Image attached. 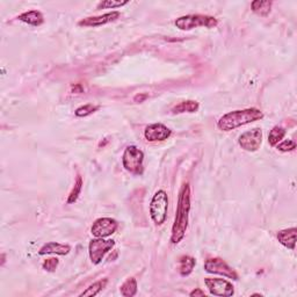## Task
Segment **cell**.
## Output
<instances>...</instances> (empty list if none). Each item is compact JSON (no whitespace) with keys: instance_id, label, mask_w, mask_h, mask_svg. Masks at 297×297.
<instances>
[{"instance_id":"4316f807","label":"cell","mask_w":297,"mask_h":297,"mask_svg":"<svg viewBox=\"0 0 297 297\" xmlns=\"http://www.w3.org/2000/svg\"><path fill=\"white\" fill-rule=\"evenodd\" d=\"M190 296H192V297H197V296H205V294H204V292L203 290H201V289H198V288H197V289H194L193 292H192L191 294H190Z\"/></svg>"},{"instance_id":"ffe728a7","label":"cell","mask_w":297,"mask_h":297,"mask_svg":"<svg viewBox=\"0 0 297 297\" xmlns=\"http://www.w3.org/2000/svg\"><path fill=\"white\" fill-rule=\"evenodd\" d=\"M286 136V130L282 127L276 126L271 130V133L268 135V143L272 147H276L280 142L283 140V137Z\"/></svg>"},{"instance_id":"d4e9b609","label":"cell","mask_w":297,"mask_h":297,"mask_svg":"<svg viewBox=\"0 0 297 297\" xmlns=\"http://www.w3.org/2000/svg\"><path fill=\"white\" fill-rule=\"evenodd\" d=\"M276 148L282 152H288V151H293L296 148V143L292 140H286L283 141L282 143H280L276 145Z\"/></svg>"},{"instance_id":"277c9868","label":"cell","mask_w":297,"mask_h":297,"mask_svg":"<svg viewBox=\"0 0 297 297\" xmlns=\"http://www.w3.org/2000/svg\"><path fill=\"white\" fill-rule=\"evenodd\" d=\"M143 161H144L143 151L140 150L137 147H135V145L127 147L122 157V164H123V167L126 168L128 172L136 175L143 174V171H144Z\"/></svg>"},{"instance_id":"ac0fdd59","label":"cell","mask_w":297,"mask_h":297,"mask_svg":"<svg viewBox=\"0 0 297 297\" xmlns=\"http://www.w3.org/2000/svg\"><path fill=\"white\" fill-rule=\"evenodd\" d=\"M198 110V102L193 100H187V101H182L177 106L173 107V111L174 114H181V113H195V111Z\"/></svg>"},{"instance_id":"f1b7e54d","label":"cell","mask_w":297,"mask_h":297,"mask_svg":"<svg viewBox=\"0 0 297 297\" xmlns=\"http://www.w3.org/2000/svg\"><path fill=\"white\" fill-rule=\"evenodd\" d=\"M72 89H73V91H74V92H76V93H77V92H78V93H82V92H83V87L80 86V85L73 86Z\"/></svg>"},{"instance_id":"83f0119b","label":"cell","mask_w":297,"mask_h":297,"mask_svg":"<svg viewBox=\"0 0 297 297\" xmlns=\"http://www.w3.org/2000/svg\"><path fill=\"white\" fill-rule=\"evenodd\" d=\"M148 98V94H138L135 97V102H143V101Z\"/></svg>"},{"instance_id":"2e32d148","label":"cell","mask_w":297,"mask_h":297,"mask_svg":"<svg viewBox=\"0 0 297 297\" xmlns=\"http://www.w3.org/2000/svg\"><path fill=\"white\" fill-rule=\"evenodd\" d=\"M197 265V260L193 256L182 255L179 259V272L181 276H188L193 272V269Z\"/></svg>"},{"instance_id":"30bf717a","label":"cell","mask_w":297,"mask_h":297,"mask_svg":"<svg viewBox=\"0 0 297 297\" xmlns=\"http://www.w3.org/2000/svg\"><path fill=\"white\" fill-rule=\"evenodd\" d=\"M209 293L214 296H232L235 294V287L227 280L207 278L204 279Z\"/></svg>"},{"instance_id":"5bb4252c","label":"cell","mask_w":297,"mask_h":297,"mask_svg":"<svg viewBox=\"0 0 297 297\" xmlns=\"http://www.w3.org/2000/svg\"><path fill=\"white\" fill-rule=\"evenodd\" d=\"M296 228H290V229H285L278 232V241L287 248L295 249L296 245Z\"/></svg>"},{"instance_id":"603a6c76","label":"cell","mask_w":297,"mask_h":297,"mask_svg":"<svg viewBox=\"0 0 297 297\" xmlns=\"http://www.w3.org/2000/svg\"><path fill=\"white\" fill-rule=\"evenodd\" d=\"M98 109H99V107L93 106V104L89 103V104H85V106L77 108L76 113L74 114H76V116H78V117H85V116L91 115V114L94 113V111Z\"/></svg>"},{"instance_id":"9c48e42d","label":"cell","mask_w":297,"mask_h":297,"mask_svg":"<svg viewBox=\"0 0 297 297\" xmlns=\"http://www.w3.org/2000/svg\"><path fill=\"white\" fill-rule=\"evenodd\" d=\"M262 143V131L260 128H253V129L245 131L239 136L238 144L241 145L243 150L248 152H254L258 150Z\"/></svg>"},{"instance_id":"3957f363","label":"cell","mask_w":297,"mask_h":297,"mask_svg":"<svg viewBox=\"0 0 297 297\" xmlns=\"http://www.w3.org/2000/svg\"><path fill=\"white\" fill-rule=\"evenodd\" d=\"M175 26L181 30H191L198 27H205V28H215L218 25L217 19L210 15L202 14H190L180 16L175 20Z\"/></svg>"},{"instance_id":"e0dca14e","label":"cell","mask_w":297,"mask_h":297,"mask_svg":"<svg viewBox=\"0 0 297 297\" xmlns=\"http://www.w3.org/2000/svg\"><path fill=\"white\" fill-rule=\"evenodd\" d=\"M273 2L269 0H255L251 4L252 11L260 16H267L271 13Z\"/></svg>"},{"instance_id":"7402d4cb","label":"cell","mask_w":297,"mask_h":297,"mask_svg":"<svg viewBox=\"0 0 297 297\" xmlns=\"http://www.w3.org/2000/svg\"><path fill=\"white\" fill-rule=\"evenodd\" d=\"M82 188H83V178L80 177V175H78V177H77L76 182H74L72 191H71V193L69 195V198H67V203L71 204V203H74V202L77 201L80 192H82Z\"/></svg>"},{"instance_id":"8fae6325","label":"cell","mask_w":297,"mask_h":297,"mask_svg":"<svg viewBox=\"0 0 297 297\" xmlns=\"http://www.w3.org/2000/svg\"><path fill=\"white\" fill-rule=\"evenodd\" d=\"M172 131L166 126L161 123H153L145 128L144 137L148 142H160L167 140L171 136Z\"/></svg>"},{"instance_id":"7a4b0ae2","label":"cell","mask_w":297,"mask_h":297,"mask_svg":"<svg viewBox=\"0 0 297 297\" xmlns=\"http://www.w3.org/2000/svg\"><path fill=\"white\" fill-rule=\"evenodd\" d=\"M264 117L262 111L258 108H248L243 110H234L223 115L218 120L217 127L223 131H231L245 124L259 121Z\"/></svg>"},{"instance_id":"484cf974","label":"cell","mask_w":297,"mask_h":297,"mask_svg":"<svg viewBox=\"0 0 297 297\" xmlns=\"http://www.w3.org/2000/svg\"><path fill=\"white\" fill-rule=\"evenodd\" d=\"M57 266H58V259L50 258V259H47L46 261L43 262L42 267H43V269H46V271H48V272H55Z\"/></svg>"},{"instance_id":"6da1fadb","label":"cell","mask_w":297,"mask_h":297,"mask_svg":"<svg viewBox=\"0 0 297 297\" xmlns=\"http://www.w3.org/2000/svg\"><path fill=\"white\" fill-rule=\"evenodd\" d=\"M191 210V187L190 184L182 185L178 198V207L175 212L173 227H172L171 243L177 245L184 239L188 228V216Z\"/></svg>"},{"instance_id":"9a60e30c","label":"cell","mask_w":297,"mask_h":297,"mask_svg":"<svg viewBox=\"0 0 297 297\" xmlns=\"http://www.w3.org/2000/svg\"><path fill=\"white\" fill-rule=\"evenodd\" d=\"M18 19L20 21L28 23L30 26L34 27H39L41 26L43 22H45V16L40 11H29V12H25L22 13L21 15L18 16Z\"/></svg>"},{"instance_id":"cb8c5ba5","label":"cell","mask_w":297,"mask_h":297,"mask_svg":"<svg viewBox=\"0 0 297 297\" xmlns=\"http://www.w3.org/2000/svg\"><path fill=\"white\" fill-rule=\"evenodd\" d=\"M128 0H124V1H115V0H106V1H101L98 4L97 8L101 9V8H117V7H122V6L128 4Z\"/></svg>"},{"instance_id":"d6986e66","label":"cell","mask_w":297,"mask_h":297,"mask_svg":"<svg viewBox=\"0 0 297 297\" xmlns=\"http://www.w3.org/2000/svg\"><path fill=\"white\" fill-rule=\"evenodd\" d=\"M121 295L124 297H133L137 294V282L134 278L128 279L120 288Z\"/></svg>"},{"instance_id":"ba28073f","label":"cell","mask_w":297,"mask_h":297,"mask_svg":"<svg viewBox=\"0 0 297 297\" xmlns=\"http://www.w3.org/2000/svg\"><path fill=\"white\" fill-rule=\"evenodd\" d=\"M117 228H119V223L115 219L101 217L93 223L92 228H91V234L97 238H107L115 234Z\"/></svg>"},{"instance_id":"44dd1931","label":"cell","mask_w":297,"mask_h":297,"mask_svg":"<svg viewBox=\"0 0 297 297\" xmlns=\"http://www.w3.org/2000/svg\"><path fill=\"white\" fill-rule=\"evenodd\" d=\"M108 282L107 279H103V280H100V281H98L96 283H93V285H91L89 288H87L85 292H83L82 294H80V297L83 296H96L99 294L101 290H102L104 287H106Z\"/></svg>"},{"instance_id":"7c38bea8","label":"cell","mask_w":297,"mask_h":297,"mask_svg":"<svg viewBox=\"0 0 297 297\" xmlns=\"http://www.w3.org/2000/svg\"><path fill=\"white\" fill-rule=\"evenodd\" d=\"M119 18H120V12H111V13H106V14L103 15L85 18L80 20L78 25L82 27H99L115 21V20Z\"/></svg>"},{"instance_id":"52a82bcc","label":"cell","mask_w":297,"mask_h":297,"mask_svg":"<svg viewBox=\"0 0 297 297\" xmlns=\"http://www.w3.org/2000/svg\"><path fill=\"white\" fill-rule=\"evenodd\" d=\"M204 271L210 274H217L225 276L228 279L238 280L239 276L235 269H232L224 260L221 258H211L204 262Z\"/></svg>"},{"instance_id":"4fadbf2b","label":"cell","mask_w":297,"mask_h":297,"mask_svg":"<svg viewBox=\"0 0 297 297\" xmlns=\"http://www.w3.org/2000/svg\"><path fill=\"white\" fill-rule=\"evenodd\" d=\"M71 251V248L69 245L59 244V243H47L40 248L39 254H57V255H66L69 254Z\"/></svg>"},{"instance_id":"8992f818","label":"cell","mask_w":297,"mask_h":297,"mask_svg":"<svg viewBox=\"0 0 297 297\" xmlns=\"http://www.w3.org/2000/svg\"><path fill=\"white\" fill-rule=\"evenodd\" d=\"M115 245V242L113 239H103V238H97L91 241L89 245V253L91 261L94 265H99L104 255L110 251L111 248Z\"/></svg>"},{"instance_id":"5b68a950","label":"cell","mask_w":297,"mask_h":297,"mask_svg":"<svg viewBox=\"0 0 297 297\" xmlns=\"http://www.w3.org/2000/svg\"><path fill=\"white\" fill-rule=\"evenodd\" d=\"M168 210V197L163 190L156 192L150 203V215L154 224L161 225L166 221Z\"/></svg>"}]
</instances>
